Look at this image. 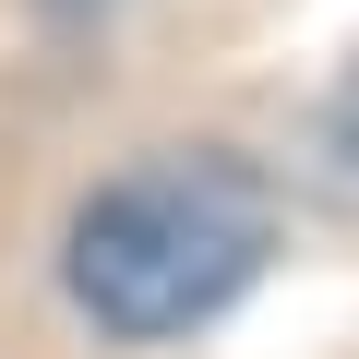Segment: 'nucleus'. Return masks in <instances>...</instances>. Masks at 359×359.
Returning a JSON list of instances; mask_svg holds the SVG:
<instances>
[{"instance_id":"1","label":"nucleus","mask_w":359,"mask_h":359,"mask_svg":"<svg viewBox=\"0 0 359 359\" xmlns=\"http://www.w3.org/2000/svg\"><path fill=\"white\" fill-rule=\"evenodd\" d=\"M276 252V192L264 168H240L228 144H180L120 168L108 192L72 216V299L96 311V335L156 347L216 323Z\"/></svg>"},{"instance_id":"2","label":"nucleus","mask_w":359,"mask_h":359,"mask_svg":"<svg viewBox=\"0 0 359 359\" xmlns=\"http://www.w3.org/2000/svg\"><path fill=\"white\" fill-rule=\"evenodd\" d=\"M48 13H96V0H48Z\"/></svg>"}]
</instances>
